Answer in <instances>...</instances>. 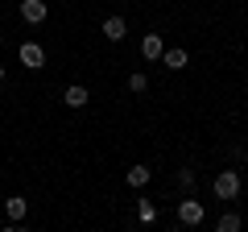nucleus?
Here are the masks:
<instances>
[{"label":"nucleus","mask_w":248,"mask_h":232,"mask_svg":"<svg viewBox=\"0 0 248 232\" xmlns=\"http://www.w3.org/2000/svg\"><path fill=\"white\" fill-rule=\"evenodd\" d=\"M211 191H215V199H223V203H228V199H236V195H240V174H236V170H219Z\"/></svg>","instance_id":"nucleus-1"},{"label":"nucleus","mask_w":248,"mask_h":232,"mask_svg":"<svg viewBox=\"0 0 248 232\" xmlns=\"http://www.w3.org/2000/svg\"><path fill=\"white\" fill-rule=\"evenodd\" d=\"M203 215H207V207L199 203L195 195H186L182 203H178V220H182L186 228H195V224H203Z\"/></svg>","instance_id":"nucleus-2"},{"label":"nucleus","mask_w":248,"mask_h":232,"mask_svg":"<svg viewBox=\"0 0 248 232\" xmlns=\"http://www.w3.org/2000/svg\"><path fill=\"white\" fill-rule=\"evenodd\" d=\"M21 17H25L29 25H42V21L50 17V4H42V0H21Z\"/></svg>","instance_id":"nucleus-3"},{"label":"nucleus","mask_w":248,"mask_h":232,"mask_svg":"<svg viewBox=\"0 0 248 232\" xmlns=\"http://www.w3.org/2000/svg\"><path fill=\"white\" fill-rule=\"evenodd\" d=\"M17 58H21V63H25V66H33V71H37V66L46 63V50H42V46H37V42H21Z\"/></svg>","instance_id":"nucleus-4"},{"label":"nucleus","mask_w":248,"mask_h":232,"mask_svg":"<svg viewBox=\"0 0 248 232\" xmlns=\"http://www.w3.org/2000/svg\"><path fill=\"white\" fill-rule=\"evenodd\" d=\"M124 33H128V21L124 17H108L104 21V37L108 42H124Z\"/></svg>","instance_id":"nucleus-5"},{"label":"nucleus","mask_w":248,"mask_h":232,"mask_svg":"<svg viewBox=\"0 0 248 232\" xmlns=\"http://www.w3.org/2000/svg\"><path fill=\"white\" fill-rule=\"evenodd\" d=\"M62 104H71V108H83V104H87V87H83V83H71V87L62 91Z\"/></svg>","instance_id":"nucleus-6"},{"label":"nucleus","mask_w":248,"mask_h":232,"mask_svg":"<svg viewBox=\"0 0 248 232\" xmlns=\"http://www.w3.org/2000/svg\"><path fill=\"white\" fill-rule=\"evenodd\" d=\"M161 50H166V46H161V37H157V33L141 37V54L149 58V63H157V58H161Z\"/></svg>","instance_id":"nucleus-7"},{"label":"nucleus","mask_w":248,"mask_h":232,"mask_svg":"<svg viewBox=\"0 0 248 232\" xmlns=\"http://www.w3.org/2000/svg\"><path fill=\"white\" fill-rule=\"evenodd\" d=\"M161 63H166L170 71H182L190 58H186V50H178V46H174V50H161Z\"/></svg>","instance_id":"nucleus-8"},{"label":"nucleus","mask_w":248,"mask_h":232,"mask_svg":"<svg viewBox=\"0 0 248 232\" xmlns=\"http://www.w3.org/2000/svg\"><path fill=\"white\" fill-rule=\"evenodd\" d=\"M4 212H9V220H25V212H29V199H21V195H9Z\"/></svg>","instance_id":"nucleus-9"},{"label":"nucleus","mask_w":248,"mask_h":232,"mask_svg":"<svg viewBox=\"0 0 248 232\" xmlns=\"http://www.w3.org/2000/svg\"><path fill=\"white\" fill-rule=\"evenodd\" d=\"M215 232H240V215L236 212H223L219 220H215Z\"/></svg>","instance_id":"nucleus-10"},{"label":"nucleus","mask_w":248,"mask_h":232,"mask_svg":"<svg viewBox=\"0 0 248 232\" xmlns=\"http://www.w3.org/2000/svg\"><path fill=\"white\" fill-rule=\"evenodd\" d=\"M149 174H153L149 166H133V170H128V187H145V182H149Z\"/></svg>","instance_id":"nucleus-11"},{"label":"nucleus","mask_w":248,"mask_h":232,"mask_svg":"<svg viewBox=\"0 0 248 232\" xmlns=\"http://www.w3.org/2000/svg\"><path fill=\"white\" fill-rule=\"evenodd\" d=\"M137 215H141V224H153V220H157V207L141 199V203H137Z\"/></svg>","instance_id":"nucleus-12"},{"label":"nucleus","mask_w":248,"mask_h":232,"mask_svg":"<svg viewBox=\"0 0 248 232\" xmlns=\"http://www.w3.org/2000/svg\"><path fill=\"white\" fill-rule=\"evenodd\" d=\"M128 87H133V91H145V87H149V79H145V71H133V75H128Z\"/></svg>","instance_id":"nucleus-13"},{"label":"nucleus","mask_w":248,"mask_h":232,"mask_svg":"<svg viewBox=\"0 0 248 232\" xmlns=\"http://www.w3.org/2000/svg\"><path fill=\"white\" fill-rule=\"evenodd\" d=\"M178 182H182V187L190 191V187H195V170H182V174H178Z\"/></svg>","instance_id":"nucleus-14"},{"label":"nucleus","mask_w":248,"mask_h":232,"mask_svg":"<svg viewBox=\"0 0 248 232\" xmlns=\"http://www.w3.org/2000/svg\"><path fill=\"white\" fill-rule=\"evenodd\" d=\"M0 79H4V66H0Z\"/></svg>","instance_id":"nucleus-15"}]
</instances>
